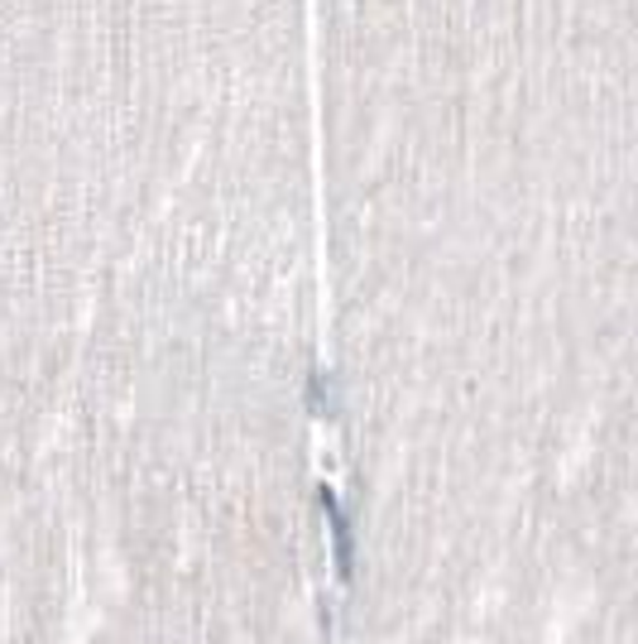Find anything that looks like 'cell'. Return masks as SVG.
Returning a JSON list of instances; mask_svg holds the SVG:
<instances>
[{
  "instance_id": "obj_1",
  "label": "cell",
  "mask_w": 638,
  "mask_h": 644,
  "mask_svg": "<svg viewBox=\"0 0 638 644\" xmlns=\"http://www.w3.org/2000/svg\"><path fill=\"white\" fill-rule=\"evenodd\" d=\"M317 500H322V510L331 519V539H337V568L351 572V529H345V515L337 510V496H331V490H322Z\"/></svg>"
}]
</instances>
